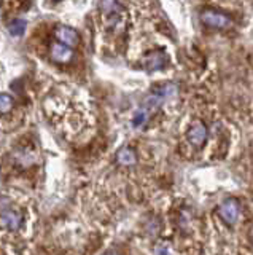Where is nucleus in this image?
<instances>
[{"instance_id":"obj_1","label":"nucleus","mask_w":253,"mask_h":255,"mask_svg":"<svg viewBox=\"0 0 253 255\" xmlns=\"http://www.w3.org/2000/svg\"><path fill=\"white\" fill-rule=\"evenodd\" d=\"M100 11L105 26L113 27L120 22L123 16V6L118 0H100Z\"/></svg>"},{"instance_id":"obj_2","label":"nucleus","mask_w":253,"mask_h":255,"mask_svg":"<svg viewBox=\"0 0 253 255\" xmlns=\"http://www.w3.org/2000/svg\"><path fill=\"white\" fill-rule=\"evenodd\" d=\"M201 21L207 27H212V29H226L231 26L229 16L220 11H215V10H204L201 14Z\"/></svg>"},{"instance_id":"obj_3","label":"nucleus","mask_w":253,"mask_h":255,"mask_svg":"<svg viewBox=\"0 0 253 255\" xmlns=\"http://www.w3.org/2000/svg\"><path fill=\"white\" fill-rule=\"evenodd\" d=\"M218 214L226 223L234 225L237 219H239V204H237V201H234V199H226V201L221 203Z\"/></svg>"},{"instance_id":"obj_4","label":"nucleus","mask_w":253,"mask_h":255,"mask_svg":"<svg viewBox=\"0 0 253 255\" xmlns=\"http://www.w3.org/2000/svg\"><path fill=\"white\" fill-rule=\"evenodd\" d=\"M50 56L54 62L58 64H67L72 61V50H70V46L61 43V42H54L51 45V50H50Z\"/></svg>"},{"instance_id":"obj_5","label":"nucleus","mask_w":253,"mask_h":255,"mask_svg":"<svg viewBox=\"0 0 253 255\" xmlns=\"http://www.w3.org/2000/svg\"><path fill=\"white\" fill-rule=\"evenodd\" d=\"M56 38L61 43H64L67 46H77L80 43V35H78V32L72 27H67V26L56 27Z\"/></svg>"},{"instance_id":"obj_6","label":"nucleus","mask_w":253,"mask_h":255,"mask_svg":"<svg viewBox=\"0 0 253 255\" xmlns=\"http://www.w3.org/2000/svg\"><path fill=\"white\" fill-rule=\"evenodd\" d=\"M188 140L191 142L194 147H201L202 143L207 140V128H205V125L201 122L193 123L188 131Z\"/></svg>"},{"instance_id":"obj_7","label":"nucleus","mask_w":253,"mask_h":255,"mask_svg":"<svg viewBox=\"0 0 253 255\" xmlns=\"http://www.w3.org/2000/svg\"><path fill=\"white\" fill-rule=\"evenodd\" d=\"M0 220H2L3 227L8 228L11 231H18L21 228V223H22V217L21 214L16 211H5L0 215Z\"/></svg>"},{"instance_id":"obj_8","label":"nucleus","mask_w":253,"mask_h":255,"mask_svg":"<svg viewBox=\"0 0 253 255\" xmlns=\"http://www.w3.org/2000/svg\"><path fill=\"white\" fill-rule=\"evenodd\" d=\"M136 151L129 147H123L121 150H118L116 153V161L121 166H132L136 164Z\"/></svg>"},{"instance_id":"obj_9","label":"nucleus","mask_w":253,"mask_h":255,"mask_svg":"<svg viewBox=\"0 0 253 255\" xmlns=\"http://www.w3.org/2000/svg\"><path fill=\"white\" fill-rule=\"evenodd\" d=\"M164 62H166V56H164V53H160V51H155L152 54H148V58L145 61L148 70L161 69L164 66Z\"/></svg>"},{"instance_id":"obj_10","label":"nucleus","mask_w":253,"mask_h":255,"mask_svg":"<svg viewBox=\"0 0 253 255\" xmlns=\"http://www.w3.org/2000/svg\"><path fill=\"white\" fill-rule=\"evenodd\" d=\"M14 102L13 98L8 94H0V114H8V112L13 109Z\"/></svg>"},{"instance_id":"obj_11","label":"nucleus","mask_w":253,"mask_h":255,"mask_svg":"<svg viewBox=\"0 0 253 255\" xmlns=\"http://www.w3.org/2000/svg\"><path fill=\"white\" fill-rule=\"evenodd\" d=\"M24 27H26V22L21 21V19H16V21H13L10 26H8V30H10L11 35L18 37V35L22 34V32H24Z\"/></svg>"},{"instance_id":"obj_12","label":"nucleus","mask_w":253,"mask_h":255,"mask_svg":"<svg viewBox=\"0 0 253 255\" xmlns=\"http://www.w3.org/2000/svg\"><path fill=\"white\" fill-rule=\"evenodd\" d=\"M145 118H147V115H145V112H140V114H137V117L136 118H134V122H132V125L134 126H140L142 123H144L145 122Z\"/></svg>"},{"instance_id":"obj_13","label":"nucleus","mask_w":253,"mask_h":255,"mask_svg":"<svg viewBox=\"0 0 253 255\" xmlns=\"http://www.w3.org/2000/svg\"><path fill=\"white\" fill-rule=\"evenodd\" d=\"M54 2H58V0H54Z\"/></svg>"}]
</instances>
